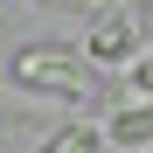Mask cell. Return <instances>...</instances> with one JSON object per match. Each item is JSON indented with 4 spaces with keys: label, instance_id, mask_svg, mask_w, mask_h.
<instances>
[{
    "label": "cell",
    "instance_id": "cell-1",
    "mask_svg": "<svg viewBox=\"0 0 153 153\" xmlns=\"http://www.w3.org/2000/svg\"><path fill=\"white\" fill-rule=\"evenodd\" d=\"M14 76L35 91H91V56H76L63 42H28L14 49Z\"/></svg>",
    "mask_w": 153,
    "mask_h": 153
},
{
    "label": "cell",
    "instance_id": "cell-2",
    "mask_svg": "<svg viewBox=\"0 0 153 153\" xmlns=\"http://www.w3.org/2000/svg\"><path fill=\"white\" fill-rule=\"evenodd\" d=\"M105 139H111V146H125V153L153 146V97H132V105H118V111L105 118Z\"/></svg>",
    "mask_w": 153,
    "mask_h": 153
},
{
    "label": "cell",
    "instance_id": "cell-3",
    "mask_svg": "<svg viewBox=\"0 0 153 153\" xmlns=\"http://www.w3.org/2000/svg\"><path fill=\"white\" fill-rule=\"evenodd\" d=\"M84 56H91V63H125V56H139L132 21H97V28L84 35Z\"/></svg>",
    "mask_w": 153,
    "mask_h": 153
},
{
    "label": "cell",
    "instance_id": "cell-4",
    "mask_svg": "<svg viewBox=\"0 0 153 153\" xmlns=\"http://www.w3.org/2000/svg\"><path fill=\"white\" fill-rule=\"evenodd\" d=\"M42 153H105V132L97 125H63V132H49Z\"/></svg>",
    "mask_w": 153,
    "mask_h": 153
}]
</instances>
